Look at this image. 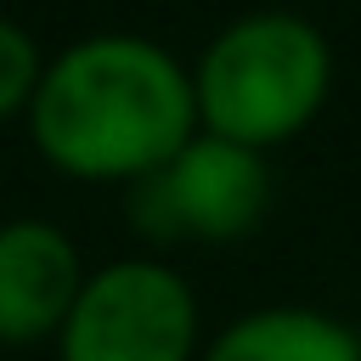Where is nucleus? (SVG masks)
Wrapping results in <instances>:
<instances>
[{
    "mask_svg": "<svg viewBox=\"0 0 361 361\" xmlns=\"http://www.w3.org/2000/svg\"><path fill=\"white\" fill-rule=\"evenodd\" d=\"M39 73H45V68H39V45H34V34H28L23 23L0 17V118L17 113L23 102H34Z\"/></svg>",
    "mask_w": 361,
    "mask_h": 361,
    "instance_id": "nucleus-7",
    "label": "nucleus"
},
{
    "mask_svg": "<svg viewBox=\"0 0 361 361\" xmlns=\"http://www.w3.org/2000/svg\"><path fill=\"white\" fill-rule=\"evenodd\" d=\"M203 361H361V333L316 305H259L226 322Z\"/></svg>",
    "mask_w": 361,
    "mask_h": 361,
    "instance_id": "nucleus-6",
    "label": "nucleus"
},
{
    "mask_svg": "<svg viewBox=\"0 0 361 361\" xmlns=\"http://www.w3.org/2000/svg\"><path fill=\"white\" fill-rule=\"evenodd\" d=\"M39 152L85 180H141L197 135L192 73L147 34L68 45L28 102Z\"/></svg>",
    "mask_w": 361,
    "mask_h": 361,
    "instance_id": "nucleus-1",
    "label": "nucleus"
},
{
    "mask_svg": "<svg viewBox=\"0 0 361 361\" xmlns=\"http://www.w3.org/2000/svg\"><path fill=\"white\" fill-rule=\"evenodd\" d=\"M130 226L158 243H231L248 237L271 209V164L265 152L197 130L169 164L147 169L124 192Z\"/></svg>",
    "mask_w": 361,
    "mask_h": 361,
    "instance_id": "nucleus-3",
    "label": "nucleus"
},
{
    "mask_svg": "<svg viewBox=\"0 0 361 361\" xmlns=\"http://www.w3.org/2000/svg\"><path fill=\"white\" fill-rule=\"evenodd\" d=\"M85 288L79 248L51 220H6L0 226V338L62 333L73 299Z\"/></svg>",
    "mask_w": 361,
    "mask_h": 361,
    "instance_id": "nucleus-5",
    "label": "nucleus"
},
{
    "mask_svg": "<svg viewBox=\"0 0 361 361\" xmlns=\"http://www.w3.org/2000/svg\"><path fill=\"white\" fill-rule=\"evenodd\" d=\"M192 344L197 299L186 276L158 259L90 271L62 322V361H192Z\"/></svg>",
    "mask_w": 361,
    "mask_h": 361,
    "instance_id": "nucleus-4",
    "label": "nucleus"
},
{
    "mask_svg": "<svg viewBox=\"0 0 361 361\" xmlns=\"http://www.w3.org/2000/svg\"><path fill=\"white\" fill-rule=\"evenodd\" d=\"M327 90H333L327 34L282 6L231 17L192 68L197 124L254 152L293 141L327 107Z\"/></svg>",
    "mask_w": 361,
    "mask_h": 361,
    "instance_id": "nucleus-2",
    "label": "nucleus"
}]
</instances>
